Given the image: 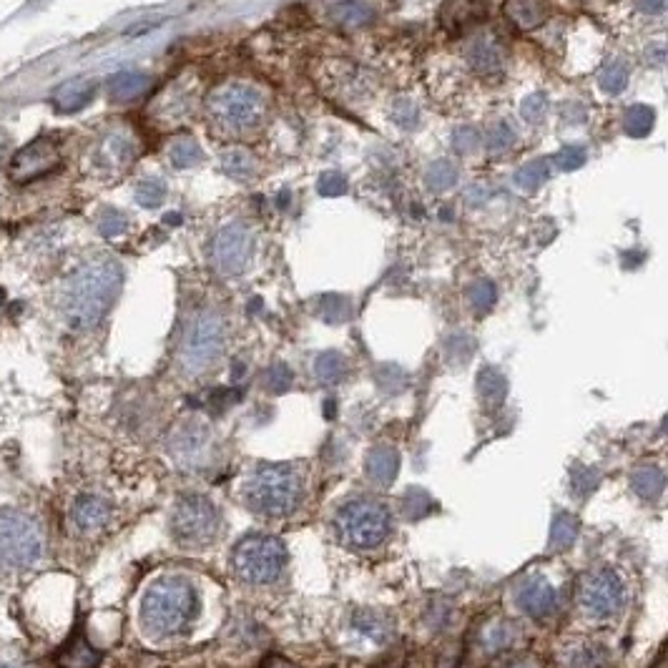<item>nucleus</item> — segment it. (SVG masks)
I'll use <instances>...</instances> for the list:
<instances>
[{
    "label": "nucleus",
    "mask_w": 668,
    "mask_h": 668,
    "mask_svg": "<svg viewBox=\"0 0 668 668\" xmlns=\"http://www.w3.org/2000/svg\"><path fill=\"white\" fill-rule=\"evenodd\" d=\"M121 264L108 254L78 264L58 287V312L73 329H91L114 307L121 292Z\"/></svg>",
    "instance_id": "obj_1"
},
{
    "label": "nucleus",
    "mask_w": 668,
    "mask_h": 668,
    "mask_svg": "<svg viewBox=\"0 0 668 668\" xmlns=\"http://www.w3.org/2000/svg\"><path fill=\"white\" fill-rule=\"evenodd\" d=\"M211 134L227 141H242L257 134L267 119V98L247 81H224L204 101Z\"/></svg>",
    "instance_id": "obj_2"
},
{
    "label": "nucleus",
    "mask_w": 668,
    "mask_h": 668,
    "mask_svg": "<svg viewBox=\"0 0 668 668\" xmlns=\"http://www.w3.org/2000/svg\"><path fill=\"white\" fill-rule=\"evenodd\" d=\"M196 608V591L186 578H156L141 598V626L151 638H171L191 626Z\"/></svg>",
    "instance_id": "obj_3"
},
{
    "label": "nucleus",
    "mask_w": 668,
    "mask_h": 668,
    "mask_svg": "<svg viewBox=\"0 0 668 668\" xmlns=\"http://www.w3.org/2000/svg\"><path fill=\"white\" fill-rule=\"evenodd\" d=\"M244 503L267 518H284L299 508L304 495V480L299 470L289 465H262L244 480Z\"/></svg>",
    "instance_id": "obj_4"
},
{
    "label": "nucleus",
    "mask_w": 668,
    "mask_h": 668,
    "mask_svg": "<svg viewBox=\"0 0 668 668\" xmlns=\"http://www.w3.org/2000/svg\"><path fill=\"white\" fill-rule=\"evenodd\" d=\"M227 322L214 309H201L186 324L179 345V365L186 375L199 377L214 370L227 352Z\"/></svg>",
    "instance_id": "obj_5"
},
{
    "label": "nucleus",
    "mask_w": 668,
    "mask_h": 668,
    "mask_svg": "<svg viewBox=\"0 0 668 668\" xmlns=\"http://www.w3.org/2000/svg\"><path fill=\"white\" fill-rule=\"evenodd\" d=\"M46 538L31 515L0 508V571H28L41 561Z\"/></svg>",
    "instance_id": "obj_6"
},
{
    "label": "nucleus",
    "mask_w": 668,
    "mask_h": 668,
    "mask_svg": "<svg viewBox=\"0 0 668 668\" xmlns=\"http://www.w3.org/2000/svg\"><path fill=\"white\" fill-rule=\"evenodd\" d=\"M284 566H287V548L272 535H247L232 553L234 573L252 586L277 581Z\"/></svg>",
    "instance_id": "obj_7"
},
{
    "label": "nucleus",
    "mask_w": 668,
    "mask_h": 668,
    "mask_svg": "<svg viewBox=\"0 0 668 668\" xmlns=\"http://www.w3.org/2000/svg\"><path fill=\"white\" fill-rule=\"evenodd\" d=\"M334 530L347 548L372 550L390 535V513L372 500H355L337 513Z\"/></svg>",
    "instance_id": "obj_8"
},
{
    "label": "nucleus",
    "mask_w": 668,
    "mask_h": 668,
    "mask_svg": "<svg viewBox=\"0 0 668 668\" xmlns=\"http://www.w3.org/2000/svg\"><path fill=\"white\" fill-rule=\"evenodd\" d=\"M219 513L204 495H184L171 510V535L184 548H206L219 535Z\"/></svg>",
    "instance_id": "obj_9"
},
{
    "label": "nucleus",
    "mask_w": 668,
    "mask_h": 668,
    "mask_svg": "<svg viewBox=\"0 0 668 668\" xmlns=\"http://www.w3.org/2000/svg\"><path fill=\"white\" fill-rule=\"evenodd\" d=\"M254 257V234L247 224L232 221L216 232L211 242V264L221 277H239L247 272Z\"/></svg>",
    "instance_id": "obj_10"
},
{
    "label": "nucleus",
    "mask_w": 668,
    "mask_h": 668,
    "mask_svg": "<svg viewBox=\"0 0 668 668\" xmlns=\"http://www.w3.org/2000/svg\"><path fill=\"white\" fill-rule=\"evenodd\" d=\"M171 455L184 470H206L216 458L214 432L204 422H186L171 437Z\"/></svg>",
    "instance_id": "obj_11"
},
{
    "label": "nucleus",
    "mask_w": 668,
    "mask_h": 668,
    "mask_svg": "<svg viewBox=\"0 0 668 668\" xmlns=\"http://www.w3.org/2000/svg\"><path fill=\"white\" fill-rule=\"evenodd\" d=\"M61 166V151L51 139H36L23 146L11 159V179L18 184L43 179Z\"/></svg>",
    "instance_id": "obj_12"
},
{
    "label": "nucleus",
    "mask_w": 668,
    "mask_h": 668,
    "mask_svg": "<svg viewBox=\"0 0 668 668\" xmlns=\"http://www.w3.org/2000/svg\"><path fill=\"white\" fill-rule=\"evenodd\" d=\"M134 159H136L134 136H129L126 131L119 129L103 134L101 139L96 141L91 154L93 169H96V174L103 176L124 174V171L134 164Z\"/></svg>",
    "instance_id": "obj_13"
},
{
    "label": "nucleus",
    "mask_w": 668,
    "mask_h": 668,
    "mask_svg": "<svg viewBox=\"0 0 668 668\" xmlns=\"http://www.w3.org/2000/svg\"><path fill=\"white\" fill-rule=\"evenodd\" d=\"M108 520H111V503L101 493L76 495L66 515L68 530L78 538H91V535L101 533Z\"/></svg>",
    "instance_id": "obj_14"
},
{
    "label": "nucleus",
    "mask_w": 668,
    "mask_h": 668,
    "mask_svg": "<svg viewBox=\"0 0 668 668\" xmlns=\"http://www.w3.org/2000/svg\"><path fill=\"white\" fill-rule=\"evenodd\" d=\"M581 596H583V606H586L588 613H593V616L598 618H606L613 616V613L618 611V606H621L623 588L621 581L616 578V573L601 571L593 573V576L588 578Z\"/></svg>",
    "instance_id": "obj_15"
},
{
    "label": "nucleus",
    "mask_w": 668,
    "mask_h": 668,
    "mask_svg": "<svg viewBox=\"0 0 668 668\" xmlns=\"http://www.w3.org/2000/svg\"><path fill=\"white\" fill-rule=\"evenodd\" d=\"M93 93H96V83L88 78H71L53 93V103L61 114H76L91 103Z\"/></svg>",
    "instance_id": "obj_16"
},
{
    "label": "nucleus",
    "mask_w": 668,
    "mask_h": 668,
    "mask_svg": "<svg viewBox=\"0 0 668 668\" xmlns=\"http://www.w3.org/2000/svg\"><path fill=\"white\" fill-rule=\"evenodd\" d=\"M58 666L63 668H96L98 661H101V653L86 641L81 631H76L71 636V641L58 651L56 656Z\"/></svg>",
    "instance_id": "obj_17"
},
{
    "label": "nucleus",
    "mask_w": 668,
    "mask_h": 668,
    "mask_svg": "<svg viewBox=\"0 0 668 668\" xmlns=\"http://www.w3.org/2000/svg\"><path fill=\"white\" fill-rule=\"evenodd\" d=\"M149 86V76L136 71H124L108 78V96L114 98V101H134V98L144 96Z\"/></svg>",
    "instance_id": "obj_18"
},
{
    "label": "nucleus",
    "mask_w": 668,
    "mask_h": 668,
    "mask_svg": "<svg viewBox=\"0 0 668 668\" xmlns=\"http://www.w3.org/2000/svg\"><path fill=\"white\" fill-rule=\"evenodd\" d=\"M219 166H221V171L229 176V179H237V181H249L254 174H257V161H254V156L249 154L247 149H242V146H234V149L221 151Z\"/></svg>",
    "instance_id": "obj_19"
},
{
    "label": "nucleus",
    "mask_w": 668,
    "mask_h": 668,
    "mask_svg": "<svg viewBox=\"0 0 668 668\" xmlns=\"http://www.w3.org/2000/svg\"><path fill=\"white\" fill-rule=\"evenodd\" d=\"M510 21L520 28H535L538 23H543L545 6L543 0H508L505 6Z\"/></svg>",
    "instance_id": "obj_20"
},
{
    "label": "nucleus",
    "mask_w": 668,
    "mask_h": 668,
    "mask_svg": "<svg viewBox=\"0 0 668 668\" xmlns=\"http://www.w3.org/2000/svg\"><path fill=\"white\" fill-rule=\"evenodd\" d=\"M169 159L176 169H189V166L199 164L201 161L199 141L191 139V136H179V139H174V144L169 146Z\"/></svg>",
    "instance_id": "obj_21"
},
{
    "label": "nucleus",
    "mask_w": 668,
    "mask_h": 668,
    "mask_svg": "<svg viewBox=\"0 0 668 668\" xmlns=\"http://www.w3.org/2000/svg\"><path fill=\"white\" fill-rule=\"evenodd\" d=\"M332 18L340 23H347V26H362L372 18V11L360 3V0H345V3H337L332 6Z\"/></svg>",
    "instance_id": "obj_22"
},
{
    "label": "nucleus",
    "mask_w": 668,
    "mask_h": 668,
    "mask_svg": "<svg viewBox=\"0 0 668 668\" xmlns=\"http://www.w3.org/2000/svg\"><path fill=\"white\" fill-rule=\"evenodd\" d=\"M166 196V184L161 179H144L139 186H136V201L146 209H154L164 201Z\"/></svg>",
    "instance_id": "obj_23"
},
{
    "label": "nucleus",
    "mask_w": 668,
    "mask_h": 668,
    "mask_svg": "<svg viewBox=\"0 0 668 668\" xmlns=\"http://www.w3.org/2000/svg\"><path fill=\"white\" fill-rule=\"evenodd\" d=\"M98 232L103 234L106 239L121 237L126 232V219L124 214L114 209H103L101 216H98Z\"/></svg>",
    "instance_id": "obj_24"
},
{
    "label": "nucleus",
    "mask_w": 668,
    "mask_h": 668,
    "mask_svg": "<svg viewBox=\"0 0 668 668\" xmlns=\"http://www.w3.org/2000/svg\"><path fill=\"white\" fill-rule=\"evenodd\" d=\"M651 124H653V114H651V111H648V108L636 106V108H631V111H628V114H626V129H628V134L643 136L648 129H651Z\"/></svg>",
    "instance_id": "obj_25"
},
{
    "label": "nucleus",
    "mask_w": 668,
    "mask_h": 668,
    "mask_svg": "<svg viewBox=\"0 0 668 668\" xmlns=\"http://www.w3.org/2000/svg\"><path fill=\"white\" fill-rule=\"evenodd\" d=\"M628 81V73L626 68L621 66V63H611V66L606 68V73H603V88H606L608 93H618L623 91V86H626Z\"/></svg>",
    "instance_id": "obj_26"
},
{
    "label": "nucleus",
    "mask_w": 668,
    "mask_h": 668,
    "mask_svg": "<svg viewBox=\"0 0 668 668\" xmlns=\"http://www.w3.org/2000/svg\"><path fill=\"white\" fill-rule=\"evenodd\" d=\"M317 189L322 196H340L347 191V181H345V176H340V174H324L322 179H319Z\"/></svg>",
    "instance_id": "obj_27"
},
{
    "label": "nucleus",
    "mask_w": 668,
    "mask_h": 668,
    "mask_svg": "<svg viewBox=\"0 0 668 668\" xmlns=\"http://www.w3.org/2000/svg\"><path fill=\"white\" fill-rule=\"evenodd\" d=\"M545 176H548V169H545L543 161H533V164H528L523 171H520L518 181L523 186H530V189H533V186H538Z\"/></svg>",
    "instance_id": "obj_28"
},
{
    "label": "nucleus",
    "mask_w": 668,
    "mask_h": 668,
    "mask_svg": "<svg viewBox=\"0 0 668 668\" xmlns=\"http://www.w3.org/2000/svg\"><path fill=\"white\" fill-rule=\"evenodd\" d=\"M543 108H545V101H543V98H540V96H533L528 103H525L523 111H525V116H528L530 121H538V116H540V111H543Z\"/></svg>",
    "instance_id": "obj_29"
},
{
    "label": "nucleus",
    "mask_w": 668,
    "mask_h": 668,
    "mask_svg": "<svg viewBox=\"0 0 668 668\" xmlns=\"http://www.w3.org/2000/svg\"><path fill=\"white\" fill-rule=\"evenodd\" d=\"M259 668H297V666H294V663H289L287 658L272 656V658H267V661H264Z\"/></svg>",
    "instance_id": "obj_30"
},
{
    "label": "nucleus",
    "mask_w": 668,
    "mask_h": 668,
    "mask_svg": "<svg viewBox=\"0 0 668 668\" xmlns=\"http://www.w3.org/2000/svg\"><path fill=\"white\" fill-rule=\"evenodd\" d=\"M0 668H31L26 661H21V658H13V656H3L0 658Z\"/></svg>",
    "instance_id": "obj_31"
},
{
    "label": "nucleus",
    "mask_w": 668,
    "mask_h": 668,
    "mask_svg": "<svg viewBox=\"0 0 668 668\" xmlns=\"http://www.w3.org/2000/svg\"><path fill=\"white\" fill-rule=\"evenodd\" d=\"M663 6V0H643V8H646V11H658V8Z\"/></svg>",
    "instance_id": "obj_32"
}]
</instances>
